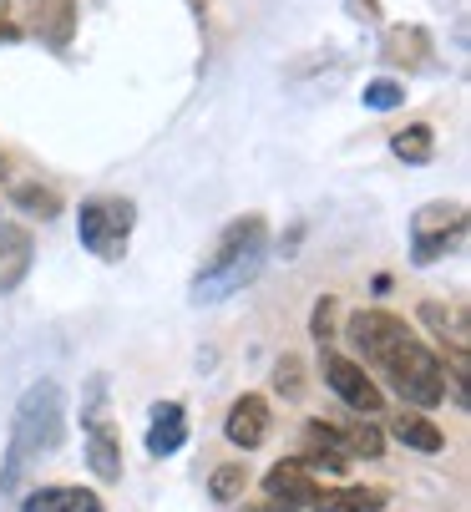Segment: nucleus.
Instances as JSON below:
<instances>
[{"label": "nucleus", "instance_id": "obj_6", "mask_svg": "<svg viewBox=\"0 0 471 512\" xmlns=\"http://www.w3.org/2000/svg\"><path fill=\"white\" fill-rule=\"evenodd\" d=\"M325 386L355 411V416H375L385 406V391L365 376V365L345 360V355H325Z\"/></svg>", "mask_w": 471, "mask_h": 512}, {"label": "nucleus", "instance_id": "obj_9", "mask_svg": "<svg viewBox=\"0 0 471 512\" xmlns=\"http://www.w3.org/2000/svg\"><path fill=\"white\" fill-rule=\"evenodd\" d=\"M421 320L436 330V340L451 345V376L466 381V345H471V325H466V310L461 305H441V300H426L421 305Z\"/></svg>", "mask_w": 471, "mask_h": 512}, {"label": "nucleus", "instance_id": "obj_2", "mask_svg": "<svg viewBox=\"0 0 471 512\" xmlns=\"http://www.w3.org/2000/svg\"><path fill=\"white\" fill-rule=\"evenodd\" d=\"M380 371L390 376V386L401 391V401L416 406V411L446 401V365H441V355H436L431 345H421L416 335H411L401 350H390V355L380 360Z\"/></svg>", "mask_w": 471, "mask_h": 512}, {"label": "nucleus", "instance_id": "obj_12", "mask_svg": "<svg viewBox=\"0 0 471 512\" xmlns=\"http://www.w3.org/2000/svg\"><path fill=\"white\" fill-rule=\"evenodd\" d=\"M31 259H36L31 234L16 229V224H0V295H11V289L31 274Z\"/></svg>", "mask_w": 471, "mask_h": 512}, {"label": "nucleus", "instance_id": "obj_28", "mask_svg": "<svg viewBox=\"0 0 471 512\" xmlns=\"http://www.w3.org/2000/svg\"><path fill=\"white\" fill-rule=\"evenodd\" d=\"M21 36V26H11V21H0V41H16Z\"/></svg>", "mask_w": 471, "mask_h": 512}, {"label": "nucleus", "instance_id": "obj_13", "mask_svg": "<svg viewBox=\"0 0 471 512\" xmlns=\"http://www.w3.org/2000/svg\"><path fill=\"white\" fill-rule=\"evenodd\" d=\"M188 442V411L178 401H163V406H152V426H147V452L152 457H173L183 452Z\"/></svg>", "mask_w": 471, "mask_h": 512}, {"label": "nucleus", "instance_id": "obj_5", "mask_svg": "<svg viewBox=\"0 0 471 512\" xmlns=\"http://www.w3.org/2000/svg\"><path fill=\"white\" fill-rule=\"evenodd\" d=\"M345 340H350L365 360H375V365H380L390 350H401V345L411 340V325H406L401 315H390V310H360V315H350Z\"/></svg>", "mask_w": 471, "mask_h": 512}, {"label": "nucleus", "instance_id": "obj_21", "mask_svg": "<svg viewBox=\"0 0 471 512\" xmlns=\"http://www.w3.org/2000/svg\"><path fill=\"white\" fill-rule=\"evenodd\" d=\"M16 208H26V213H36V218H51L56 208H61V198L51 193V188H36V183H16Z\"/></svg>", "mask_w": 471, "mask_h": 512}, {"label": "nucleus", "instance_id": "obj_19", "mask_svg": "<svg viewBox=\"0 0 471 512\" xmlns=\"http://www.w3.org/2000/svg\"><path fill=\"white\" fill-rule=\"evenodd\" d=\"M244 487H249V467H244V462H223V467H213V477H208V497H213V502H239Z\"/></svg>", "mask_w": 471, "mask_h": 512}, {"label": "nucleus", "instance_id": "obj_7", "mask_svg": "<svg viewBox=\"0 0 471 512\" xmlns=\"http://www.w3.org/2000/svg\"><path fill=\"white\" fill-rule=\"evenodd\" d=\"M264 244H269V229L264 218H233V224L218 234L213 244V259L203 269H228V264H264Z\"/></svg>", "mask_w": 471, "mask_h": 512}, {"label": "nucleus", "instance_id": "obj_23", "mask_svg": "<svg viewBox=\"0 0 471 512\" xmlns=\"http://www.w3.org/2000/svg\"><path fill=\"white\" fill-rule=\"evenodd\" d=\"M335 320H340V300H335V295H325L320 305H314V320H309V330H314V340H320V345H330V340H335Z\"/></svg>", "mask_w": 471, "mask_h": 512}, {"label": "nucleus", "instance_id": "obj_1", "mask_svg": "<svg viewBox=\"0 0 471 512\" xmlns=\"http://www.w3.org/2000/svg\"><path fill=\"white\" fill-rule=\"evenodd\" d=\"M61 431H66V396L56 381H36L11 421V452H6V472H0V497H11L26 477V467L46 452L61 447Z\"/></svg>", "mask_w": 471, "mask_h": 512}, {"label": "nucleus", "instance_id": "obj_15", "mask_svg": "<svg viewBox=\"0 0 471 512\" xmlns=\"http://www.w3.org/2000/svg\"><path fill=\"white\" fill-rule=\"evenodd\" d=\"M390 436H396L401 447H411V452H441L446 447V431L416 406H406L396 421H390Z\"/></svg>", "mask_w": 471, "mask_h": 512}, {"label": "nucleus", "instance_id": "obj_26", "mask_svg": "<svg viewBox=\"0 0 471 512\" xmlns=\"http://www.w3.org/2000/svg\"><path fill=\"white\" fill-rule=\"evenodd\" d=\"M71 512H107V507H102V497H97V492H87V487H82V492H76V502H71Z\"/></svg>", "mask_w": 471, "mask_h": 512}, {"label": "nucleus", "instance_id": "obj_16", "mask_svg": "<svg viewBox=\"0 0 471 512\" xmlns=\"http://www.w3.org/2000/svg\"><path fill=\"white\" fill-rule=\"evenodd\" d=\"M87 462L102 482H122V447H117V431L107 421L87 426Z\"/></svg>", "mask_w": 471, "mask_h": 512}, {"label": "nucleus", "instance_id": "obj_17", "mask_svg": "<svg viewBox=\"0 0 471 512\" xmlns=\"http://www.w3.org/2000/svg\"><path fill=\"white\" fill-rule=\"evenodd\" d=\"M335 436H340V447H345L350 462H355V457L375 462V457L385 452V436H380L370 421H335Z\"/></svg>", "mask_w": 471, "mask_h": 512}, {"label": "nucleus", "instance_id": "obj_10", "mask_svg": "<svg viewBox=\"0 0 471 512\" xmlns=\"http://www.w3.org/2000/svg\"><path fill=\"white\" fill-rule=\"evenodd\" d=\"M320 487H325V482H320V477H309L294 457L279 462V467L264 477V497H269V507H279V512H299V507H309Z\"/></svg>", "mask_w": 471, "mask_h": 512}, {"label": "nucleus", "instance_id": "obj_18", "mask_svg": "<svg viewBox=\"0 0 471 512\" xmlns=\"http://www.w3.org/2000/svg\"><path fill=\"white\" fill-rule=\"evenodd\" d=\"M390 153H396L401 163H431L436 158V132L426 122H411V127H401L396 137H390Z\"/></svg>", "mask_w": 471, "mask_h": 512}, {"label": "nucleus", "instance_id": "obj_22", "mask_svg": "<svg viewBox=\"0 0 471 512\" xmlns=\"http://www.w3.org/2000/svg\"><path fill=\"white\" fill-rule=\"evenodd\" d=\"M274 391L279 396H304V365H299V355H284L279 365H274Z\"/></svg>", "mask_w": 471, "mask_h": 512}, {"label": "nucleus", "instance_id": "obj_11", "mask_svg": "<svg viewBox=\"0 0 471 512\" xmlns=\"http://www.w3.org/2000/svg\"><path fill=\"white\" fill-rule=\"evenodd\" d=\"M223 436L239 452H254L269 442V401L264 396H239L228 406V421H223Z\"/></svg>", "mask_w": 471, "mask_h": 512}, {"label": "nucleus", "instance_id": "obj_14", "mask_svg": "<svg viewBox=\"0 0 471 512\" xmlns=\"http://www.w3.org/2000/svg\"><path fill=\"white\" fill-rule=\"evenodd\" d=\"M390 502L385 487H320L314 492V512H380Z\"/></svg>", "mask_w": 471, "mask_h": 512}, {"label": "nucleus", "instance_id": "obj_4", "mask_svg": "<svg viewBox=\"0 0 471 512\" xmlns=\"http://www.w3.org/2000/svg\"><path fill=\"white\" fill-rule=\"evenodd\" d=\"M461 239H466V208L461 203H426L416 213V224H411V254H416V264L446 259Z\"/></svg>", "mask_w": 471, "mask_h": 512}, {"label": "nucleus", "instance_id": "obj_3", "mask_svg": "<svg viewBox=\"0 0 471 512\" xmlns=\"http://www.w3.org/2000/svg\"><path fill=\"white\" fill-rule=\"evenodd\" d=\"M132 224H137V208H132V198H92V203H82V218H76V234H82V244H87L97 259L117 264V259L127 254Z\"/></svg>", "mask_w": 471, "mask_h": 512}, {"label": "nucleus", "instance_id": "obj_27", "mask_svg": "<svg viewBox=\"0 0 471 512\" xmlns=\"http://www.w3.org/2000/svg\"><path fill=\"white\" fill-rule=\"evenodd\" d=\"M350 11L355 21H375V0H350Z\"/></svg>", "mask_w": 471, "mask_h": 512}, {"label": "nucleus", "instance_id": "obj_8", "mask_svg": "<svg viewBox=\"0 0 471 512\" xmlns=\"http://www.w3.org/2000/svg\"><path fill=\"white\" fill-rule=\"evenodd\" d=\"M309 477H345L350 472V457L335 436V421H309L304 426V452L294 457Z\"/></svg>", "mask_w": 471, "mask_h": 512}, {"label": "nucleus", "instance_id": "obj_20", "mask_svg": "<svg viewBox=\"0 0 471 512\" xmlns=\"http://www.w3.org/2000/svg\"><path fill=\"white\" fill-rule=\"evenodd\" d=\"M76 492H82V487H36V492H26L21 512H71Z\"/></svg>", "mask_w": 471, "mask_h": 512}, {"label": "nucleus", "instance_id": "obj_25", "mask_svg": "<svg viewBox=\"0 0 471 512\" xmlns=\"http://www.w3.org/2000/svg\"><path fill=\"white\" fill-rule=\"evenodd\" d=\"M406 51H421V56H426L431 46H426L421 31H390V36H385V56H390V61H406ZM406 66H411V61H406Z\"/></svg>", "mask_w": 471, "mask_h": 512}, {"label": "nucleus", "instance_id": "obj_24", "mask_svg": "<svg viewBox=\"0 0 471 512\" xmlns=\"http://www.w3.org/2000/svg\"><path fill=\"white\" fill-rule=\"evenodd\" d=\"M406 102V87L401 82H370L365 87V107L370 112H390V107H401Z\"/></svg>", "mask_w": 471, "mask_h": 512}]
</instances>
